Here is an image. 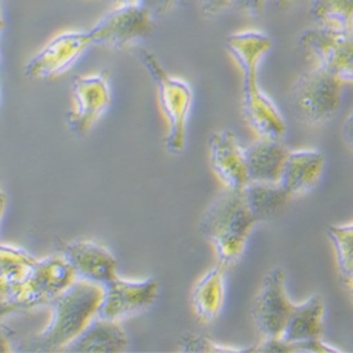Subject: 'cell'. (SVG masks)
Wrapping results in <instances>:
<instances>
[{
    "instance_id": "cell-1",
    "label": "cell",
    "mask_w": 353,
    "mask_h": 353,
    "mask_svg": "<svg viewBox=\"0 0 353 353\" xmlns=\"http://www.w3.org/2000/svg\"><path fill=\"white\" fill-rule=\"evenodd\" d=\"M273 47L272 39L257 30H245L228 37L226 48L243 72L242 113L259 137L281 139L287 125L281 112L259 85V67Z\"/></svg>"
},
{
    "instance_id": "cell-2",
    "label": "cell",
    "mask_w": 353,
    "mask_h": 353,
    "mask_svg": "<svg viewBox=\"0 0 353 353\" xmlns=\"http://www.w3.org/2000/svg\"><path fill=\"white\" fill-rule=\"evenodd\" d=\"M263 221L246 187H223L205 211L199 230L214 246L218 261L229 269L245 253L252 229Z\"/></svg>"
},
{
    "instance_id": "cell-3",
    "label": "cell",
    "mask_w": 353,
    "mask_h": 353,
    "mask_svg": "<svg viewBox=\"0 0 353 353\" xmlns=\"http://www.w3.org/2000/svg\"><path fill=\"white\" fill-rule=\"evenodd\" d=\"M102 294V285L77 279L50 303L52 318L47 328L28 343L30 349L36 352L67 349L97 316Z\"/></svg>"
},
{
    "instance_id": "cell-4",
    "label": "cell",
    "mask_w": 353,
    "mask_h": 353,
    "mask_svg": "<svg viewBox=\"0 0 353 353\" xmlns=\"http://www.w3.org/2000/svg\"><path fill=\"white\" fill-rule=\"evenodd\" d=\"M75 280L72 268L63 256L37 260L32 274L0 299V318L50 305Z\"/></svg>"
},
{
    "instance_id": "cell-5",
    "label": "cell",
    "mask_w": 353,
    "mask_h": 353,
    "mask_svg": "<svg viewBox=\"0 0 353 353\" xmlns=\"http://www.w3.org/2000/svg\"><path fill=\"white\" fill-rule=\"evenodd\" d=\"M143 65L156 82L161 110L168 123L165 149L171 154H180L185 147L187 123L192 106V90L187 81L170 75L149 51L140 54Z\"/></svg>"
},
{
    "instance_id": "cell-6",
    "label": "cell",
    "mask_w": 353,
    "mask_h": 353,
    "mask_svg": "<svg viewBox=\"0 0 353 353\" xmlns=\"http://www.w3.org/2000/svg\"><path fill=\"white\" fill-rule=\"evenodd\" d=\"M343 86L341 78L318 64L294 82L291 105L305 125L322 126L334 119L342 101Z\"/></svg>"
},
{
    "instance_id": "cell-7",
    "label": "cell",
    "mask_w": 353,
    "mask_h": 353,
    "mask_svg": "<svg viewBox=\"0 0 353 353\" xmlns=\"http://www.w3.org/2000/svg\"><path fill=\"white\" fill-rule=\"evenodd\" d=\"M154 17L143 5L116 6L90 30L94 44L113 50H128L149 39L154 30Z\"/></svg>"
},
{
    "instance_id": "cell-8",
    "label": "cell",
    "mask_w": 353,
    "mask_h": 353,
    "mask_svg": "<svg viewBox=\"0 0 353 353\" xmlns=\"http://www.w3.org/2000/svg\"><path fill=\"white\" fill-rule=\"evenodd\" d=\"M287 274L277 268L264 277L252 301L250 315L260 341L280 339L294 304L287 294Z\"/></svg>"
},
{
    "instance_id": "cell-9",
    "label": "cell",
    "mask_w": 353,
    "mask_h": 353,
    "mask_svg": "<svg viewBox=\"0 0 353 353\" xmlns=\"http://www.w3.org/2000/svg\"><path fill=\"white\" fill-rule=\"evenodd\" d=\"M300 48L345 83H353V28L341 30L327 26L310 28L300 39Z\"/></svg>"
},
{
    "instance_id": "cell-10",
    "label": "cell",
    "mask_w": 353,
    "mask_h": 353,
    "mask_svg": "<svg viewBox=\"0 0 353 353\" xmlns=\"http://www.w3.org/2000/svg\"><path fill=\"white\" fill-rule=\"evenodd\" d=\"M102 288L103 294L97 316L119 322L150 308L159 296V281L154 277L125 280L116 276Z\"/></svg>"
},
{
    "instance_id": "cell-11",
    "label": "cell",
    "mask_w": 353,
    "mask_h": 353,
    "mask_svg": "<svg viewBox=\"0 0 353 353\" xmlns=\"http://www.w3.org/2000/svg\"><path fill=\"white\" fill-rule=\"evenodd\" d=\"M75 109L67 114V125L77 136H85L110 105V86L106 71L72 79Z\"/></svg>"
},
{
    "instance_id": "cell-12",
    "label": "cell",
    "mask_w": 353,
    "mask_h": 353,
    "mask_svg": "<svg viewBox=\"0 0 353 353\" xmlns=\"http://www.w3.org/2000/svg\"><path fill=\"white\" fill-rule=\"evenodd\" d=\"M94 44L90 32H67L54 37L26 64L24 75L30 79H50L72 67Z\"/></svg>"
},
{
    "instance_id": "cell-13",
    "label": "cell",
    "mask_w": 353,
    "mask_h": 353,
    "mask_svg": "<svg viewBox=\"0 0 353 353\" xmlns=\"http://www.w3.org/2000/svg\"><path fill=\"white\" fill-rule=\"evenodd\" d=\"M61 256L72 268L77 279L105 285L117 276L116 257L95 241H74L65 243Z\"/></svg>"
},
{
    "instance_id": "cell-14",
    "label": "cell",
    "mask_w": 353,
    "mask_h": 353,
    "mask_svg": "<svg viewBox=\"0 0 353 353\" xmlns=\"http://www.w3.org/2000/svg\"><path fill=\"white\" fill-rule=\"evenodd\" d=\"M210 163L225 188H243L249 184L245 147L230 130L214 133L208 141Z\"/></svg>"
},
{
    "instance_id": "cell-15",
    "label": "cell",
    "mask_w": 353,
    "mask_h": 353,
    "mask_svg": "<svg viewBox=\"0 0 353 353\" xmlns=\"http://www.w3.org/2000/svg\"><path fill=\"white\" fill-rule=\"evenodd\" d=\"M325 168V157L318 150H290L277 184L290 196H297L312 190Z\"/></svg>"
},
{
    "instance_id": "cell-16",
    "label": "cell",
    "mask_w": 353,
    "mask_h": 353,
    "mask_svg": "<svg viewBox=\"0 0 353 353\" xmlns=\"http://www.w3.org/2000/svg\"><path fill=\"white\" fill-rule=\"evenodd\" d=\"M290 149L281 139L259 137L245 147L249 183H277Z\"/></svg>"
},
{
    "instance_id": "cell-17",
    "label": "cell",
    "mask_w": 353,
    "mask_h": 353,
    "mask_svg": "<svg viewBox=\"0 0 353 353\" xmlns=\"http://www.w3.org/2000/svg\"><path fill=\"white\" fill-rule=\"evenodd\" d=\"M323 318H325V303L319 294H314L303 303H296L287 319L280 341L296 343L322 338Z\"/></svg>"
},
{
    "instance_id": "cell-18",
    "label": "cell",
    "mask_w": 353,
    "mask_h": 353,
    "mask_svg": "<svg viewBox=\"0 0 353 353\" xmlns=\"http://www.w3.org/2000/svg\"><path fill=\"white\" fill-rule=\"evenodd\" d=\"M129 346V338L119 321L95 316L83 332L67 347L79 353H116Z\"/></svg>"
},
{
    "instance_id": "cell-19",
    "label": "cell",
    "mask_w": 353,
    "mask_h": 353,
    "mask_svg": "<svg viewBox=\"0 0 353 353\" xmlns=\"http://www.w3.org/2000/svg\"><path fill=\"white\" fill-rule=\"evenodd\" d=\"M226 270L228 268L218 261L216 266L203 274L192 290V310L205 323L214 322L223 310L226 299Z\"/></svg>"
},
{
    "instance_id": "cell-20",
    "label": "cell",
    "mask_w": 353,
    "mask_h": 353,
    "mask_svg": "<svg viewBox=\"0 0 353 353\" xmlns=\"http://www.w3.org/2000/svg\"><path fill=\"white\" fill-rule=\"evenodd\" d=\"M37 259L21 248L0 245V288L5 294L21 284L36 268Z\"/></svg>"
},
{
    "instance_id": "cell-21",
    "label": "cell",
    "mask_w": 353,
    "mask_h": 353,
    "mask_svg": "<svg viewBox=\"0 0 353 353\" xmlns=\"http://www.w3.org/2000/svg\"><path fill=\"white\" fill-rule=\"evenodd\" d=\"M311 14L321 26L353 28V0H312Z\"/></svg>"
},
{
    "instance_id": "cell-22",
    "label": "cell",
    "mask_w": 353,
    "mask_h": 353,
    "mask_svg": "<svg viewBox=\"0 0 353 353\" xmlns=\"http://www.w3.org/2000/svg\"><path fill=\"white\" fill-rule=\"evenodd\" d=\"M328 238L335 249L339 272L342 277H346L353 269V222L347 225L330 226Z\"/></svg>"
},
{
    "instance_id": "cell-23",
    "label": "cell",
    "mask_w": 353,
    "mask_h": 353,
    "mask_svg": "<svg viewBox=\"0 0 353 353\" xmlns=\"http://www.w3.org/2000/svg\"><path fill=\"white\" fill-rule=\"evenodd\" d=\"M184 352H202V353H216V352H253V347H233L210 339L203 335H185L181 341Z\"/></svg>"
},
{
    "instance_id": "cell-24",
    "label": "cell",
    "mask_w": 353,
    "mask_h": 353,
    "mask_svg": "<svg viewBox=\"0 0 353 353\" xmlns=\"http://www.w3.org/2000/svg\"><path fill=\"white\" fill-rule=\"evenodd\" d=\"M187 2L188 0H140L139 3L149 10L154 19H157L164 16L174 8L181 6Z\"/></svg>"
},
{
    "instance_id": "cell-25",
    "label": "cell",
    "mask_w": 353,
    "mask_h": 353,
    "mask_svg": "<svg viewBox=\"0 0 353 353\" xmlns=\"http://www.w3.org/2000/svg\"><path fill=\"white\" fill-rule=\"evenodd\" d=\"M232 5V0H201V10L205 16L214 17L223 13Z\"/></svg>"
},
{
    "instance_id": "cell-26",
    "label": "cell",
    "mask_w": 353,
    "mask_h": 353,
    "mask_svg": "<svg viewBox=\"0 0 353 353\" xmlns=\"http://www.w3.org/2000/svg\"><path fill=\"white\" fill-rule=\"evenodd\" d=\"M233 5H236L242 12L256 16L260 14L261 10L264 9V5H266V0H232Z\"/></svg>"
},
{
    "instance_id": "cell-27",
    "label": "cell",
    "mask_w": 353,
    "mask_h": 353,
    "mask_svg": "<svg viewBox=\"0 0 353 353\" xmlns=\"http://www.w3.org/2000/svg\"><path fill=\"white\" fill-rule=\"evenodd\" d=\"M13 342V334L6 327L0 325V352H10Z\"/></svg>"
},
{
    "instance_id": "cell-28",
    "label": "cell",
    "mask_w": 353,
    "mask_h": 353,
    "mask_svg": "<svg viewBox=\"0 0 353 353\" xmlns=\"http://www.w3.org/2000/svg\"><path fill=\"white\" fill-rule=\"evenodd\" d=\"M342 136L346 144L353 150V112L346 117V121L342 128Z\"/></svg>"
},
{
    "instance_id": "cell-29",
    "label": "cell",
    "mask_w": 353,
    "mask_h": 353,
    "mask_svg": "<svg viewBox=\"0 0 353 353\" xmlns=\"http://www.w3.org/2000/svg\"><path fill=\"white\" fill-rule=\"evenodd\" d=\"M6 203H8V198H6V194L3 191V188L0 187V219H2V215L6 210Z\"/></svg>"
},
{
    "instance_id": "cell-30",
    "label": "cell",
    "mask_w": 353,
    "mask_h": 353,
    "mask_svg": "<svg viewBox=\"0 0 353 353\" xmlns=\"http://www.w3.org/2000/svg\"><path fill=\"white\" fill-rule=\"evenodd\" d=\"M343 280L347 283V287H349L350 294H352V300H353V269L349 272V274L346 277H343Z\"/></svg>"
},
{
    "instance_id": "cell-31",
    "label": "cell",
    "mask_w": 353,
    "mask_h": 353,
    "mask_svg": "<svg viewBox=\"0 0 353 353\" xmlns=\"http://www.w3.org/2000/svg\"><path fill=\"white\" fill-rule=\"evenodd\" d=\"M113 2L116 3V6H122V5H134V3H139L140 0H113Z\"/></svg>"
},
{
    "instance_id": "cell-32",
    "label": "cell",
    "mask_w": 353,
    "mask_h": 353,
    "mask_svg": "<svg viewBox=\"0 0 353 353\" xmlns=\"http://www.w3.org/2000/svg\"><path fill=\"white\" fill-rule=\"evenodd\" d=\"M5 28V17H3V12H2V5H0V33L3 32Z\"/></svg>"
},
{
    "instance_id": "cell-33",
    "label": "cell",
    "mask_w": 353,
    "mask_h": 353,
    "mask_svg": "<svg viewBox=\"0 0 353 353\" xmlns=\"http://www.w3.org/2000/svg\"><path fill=\"white\" fill-rule=\"evenodd\" d=\"M5 296V291L2 290V288H0V299H2Z\"/></svg>"
}]
</instances>
